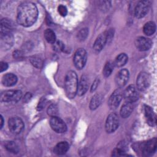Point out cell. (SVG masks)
Masks as SVG:
<instances>
[{
  "label": "cell",
  "mask_w": 157,
  "mask_h": 157,
  "mask_svg": "<svg viewBox=\"0 0 157 157\" xmlns=\"http://www.w3.org/2000/svg\"><path fill=\"white\" fill-rule=\"evenodd\" d=\"M119 124V119L118 115L115 113L109 115L105 121V130L108 133L113 132L117 130Z\"/></svg>",
  "instance_id": "6"
},
{
  "label": "cell",
  "mask_w": 157,
  "mask_h": 157,
  "mask_svg": "<svg viewBox=\"0 0 157 157\" xmlns=\"http://www.w3.org/2000/svg\"><path fill=\"white\" fill-rule=\"evenodd\" d=\"M108 40L109 38L107 31L104 32L103 33L99 34L94 43L93 50L96 52H99L104 48V47L105 46V44L108 42Z\"/></svg>",
  "instance_id": "12"
},
{
  "label": "cell",
  "mask_w": 157,
  "mask_h": 157,
  "mask_svg": "<svg viewBox=\"0 0 157 157\" xmlns=\"http://www.w3.org/2000/svg\"><path fill=\"white\" fill-rule=\"evenodd\" d=\"M129 77V71L126 69H123L117 73L115 77V82L119 87H123L128 81Z\"/></svg>",
  "instance_id": "15"
},
{
  "label": "cell",
  "mask_w": 157,
  "mask_h": 157,
  "mask_svg": "<svg viewBox=\"0 0 157 157\" xmlns=\"http://www.w3.org/2000/svg\"><path fill=\"white\" fill-rule=\"evenodd\" d=\"M89 86V82L88 77L86 75H82L80 78V81L78 83L77 86V93L79 96L83 95L88 90Z\"/></svg>",
  "instance_id": "18"
},
{
  "label": "cell",
  "mask_w": 157,
  "mask_h": 157,
  "mask_svg": "<svg viewBox=\"0 0 157 157\" xmlns=\"http://www.w3.org/2000/svg\"><path fill=\"white\" fill-rule=\"evenodd\" d=\"M13 23L12 20L7 18L2 19L0 23V30L1 36L10 34L11 31L13 28Z\"/></svg>",
  "instance_id": "17"
},
{
  "label": "cell",
  "mask_w": 157,
  "mask_h": 157,
  "mask_svg": "<svg viewBox=\"0 0 157 157\" xmlns=\"http://www.w3.org/2000/svg\"><path fill=\"white\" fill-rule=\"evenodd\" d=\"M140 149L144 155H152L156 150V139L154 138L145 142H142L140 145Z\"/></svg>",
  "instance_id": "9"
},
{
  "label": "cell",
  "mask_w": 157,
  "mask_h": 157,
  "mask_svg": "<svg viewBox=\"0 0 157 157\" xmlns=\"http://www.w3.org/2000/svg\"><path fill=\"white\" fill-rule=\"evenodd\" d=\"M144 33L147 36H151L156 31V25L153 21H148L145 24L143 28Z\"/></svg>",
  "instance_id": "24"
},
{
  "label": "cell",
  "mask_w": 157,
  "mask_h": 157,
  "mask_svg": "<svg viewBox=\"0 0 157 157\" xmlns=\"http://www.w3.org/2000/svg\"><path fill=\"white\" fill-rule=\"evenodd\" d=\"M5 148L9 151L13 153H17L19 151L18 146L13 141H8L5 143Z\"/></svg>",
  "instance_id": "26"
},
{
  "label": "cell",
  "mask_w": 157,
  "mask_h": 157,
  "mask_svg": "<svg viewBox=\"0 0 157 157\" xmlns=\"http://www.w3.org/2000/svg\"><path fill=\"white\" fill-rule=\"evenodd\" d=\"M22 97V92L20 90H8L1 93V100L3 102L18 101Z\"/></svg>",
  "instance_id": "4"
},
{
  "label": "cell",
  "mask_w": 157,
  "mask_h": 157,
  "mask_svg": "<svg viewBox=\"0 0 157 157\" xmlns=\"http://www.w3.org/2000/svg\"><path fill=\"white\" fill-rule=\"evenodd\" d=\"M45 99H41L38 104V107H37L38 110H42L44 108V107L45 106Z\"/></svg>",
  "instance_id": "35"
},
{
  "label": "cell",
  "mask_w": 157,
  "mask_h": 157,
  "mask_svg": "<svg viewBox=\"0 0 157 157\" xmlns=\"http://www.w3.org/2000/svg\"><path fill=\"white\" fill-rule=\"evenodd\" d=\"M123 98V93L120 90H117L110 96L109 99V106L111 109H117Z\"/></svg>",
  "instance_id": "13"
},
{
  "label": "cell",
  "mask_w": 157,
  "mask_h": 157,
  "mask_svg": "<svg viewBox=\"0 0 157 157\" xmlns=\"http://www.w3.org/2000/svg\"><path fill=\"white\" fill-rule=\"evenodd\" d=\"M53 44H54L55 50L58 52L63 50V49L64 48V45L61 41H56Z\"/></svg>",
  "instance_id": "32"
},
{
  "label": "cell",
  "mask_w": 157,
  "mask_h": 157,
  "mask_svg": "<svg viewBox=\"0 0 157 157\" xmlns=\"http://www.w3.org/2000/svg\"><path fill=\"white\" fill-rule=\"evenodd\" d=\"M99 79H96L94 80V82H93V85H92V86L91 87V92L94 91L96 90V88H97V87H98V86L99 85Z\"/></svg>",
  "instance_id": "33"
},
{
  "label": "cell",
  "mask_w": 157,
  "mask_h": 157,
  "mask_svg": "<svg viewBox=\"0 0 157 157\" xmlns=\"http://www.w3.org/2000/svg\"><path fill=\"white\" fill-rule=\"evenodd\" d=\"M58 12L62 17H65L67 13V10L66 6L61 4L58 7Z\"/></svg>",
  "instance_id": "31"
},
{
  "label": "cell",
  "mask_w": 157,
  "mask_h": 157,
  "mask_svg": "<svg viewBox=\"0 0 157 157\" xmlns=\"http://www.w3.org/2000/svg\"><path fill=\"white\" fill-rule=\"evenodd\" d=\"M113 67H114V64L113 63H112L110 61L107 62L103 69V74L105 77H109L112 72L113 70Z\"/></svg>",
  "instance_id": "27"
},
{
  "label": "cell",
  "mask_w": 157,
  "mask_h": 157,
  "mask_svg": "<svg viewBox=\"0 0 157 157\" xmlns=\"http://www.w3.org/2000/svg\"><path fill=\"white\" fill-rule=\"evenodd\" d=\"M50 124L52 129L57 133H63L67 130V126L64 121L57 116L51 117Z\"/></svg>",
  "instance_id": "8"
},
{
  "label": "cell",
  "mask_w": 157,
  "mask_h": 157,
  "mask_svg": "<svg viewBox=\"0 0 157 157\" xmlns=\"http://www.w3.org/2000/svg\"><path fill=\"white\" fill-rule=\"evenodd\" d=\"M8 125L10 131L13 134L20 133L24 128V123L22 120L17 117H13L9 118Z\"/></svg>",
  "instance_id": "7"
},
{
  "label": "cell",
  "mask_w": 157,
  "mask_h": 157,
  "mask_svg": "<svg viewBox=\"0 0 157 157\" xmlns=\"http://www.w3.org/2000/svg\"><path fill=\"white\" fill-rule=\"evenodd\" d=\"M150 77L149 74L145 72H140L136 80L137 88L140 91H144L150 85Z\"/></svg>",
  "instance_id": "11"
},
{
  "label": "cell",
  "mask_w": 157,
  "mask_h": 157,
  "mask_svg": "<svg viewBox=\"0 0 157 157\" xmlns=\"http://www.w3.org/2000/svg\"><path fill=\"white\" fill-rule=\"evenodd\" d=\"M102 100V96L99 94H94L93 98L91 99L90 103V108L91 110H94L97 109L99 105L101 104Z\"/></svg>",
  "instance_id": "22"
},
{
  "label": "cell",
  "mask_w": 157,
  "mask_h": 157,
  "mask_svg": "<svg viewBox=\"0 0 157 157\" xmlns=\"http://www.w3.org/2000/svg\"><path fill=\"white\" fill-rule=\"evenodd\" d=\"M38 17V10L36 6L31 2L21 3L17 9V20L20 25L28 27L33 25Z\"/></svg>",
  "instance_id": "1"
},
{
  "label": "cell",
  "mask_w": 157,
  "mask_h": 157,
  "mask_svg": "<svg viewBox=\"0 0 157 157\" xmlns=\"http://www.w3.org/2000/svg\"><path fill=\"white\" fill-rule=\"evenodd\" d=\"M144 114L147 123L150 126H155L156 123V116L152 108L147 105H145Z\"/></svg>",
  "instance_id": "16"
},
{
  "label": "cell",
  "mask_w": 157,
  "mask_h": 157,
  "mask_svg": "<svg viewBox=\"0 0 157 157\" xmlns=\"http://www.w3.org/2000/svg\"><path fill=\"white\" fill-rule=\"evenodd\" d=\"M88 34V30L87 28L82 29L77 34V37L80 40H84Z\"/></svg>",
  "instance_id": "30"
},
{
  "label": "cell",
  "mask_w": 157,
  "mask_h": 157,
  "mask_svg": "<svg viewBox=\"0 0 157 157\" xmlns=\"http://www.w3.org/2000/svg\"><path fill=\"white\" fill-rule=\"evenodd\" d=\"M133 110V105L132 103L126 102L124 103L120 109V115L122 118H126L128 117L132 113Z\"/></svg>",
  "instance_id": "21"
},
{
  "label": "cell",
  "mask_w": 157,
  "mask_h": 157,
  "mask_svg": "<svg viewBox=\"0 0 157 157\" xmlns=\"http://www.w3.org/2000/svg\"><path fill=\"white\" fill-rule=\"evenodd\" d=\"M87 55L83 48H78L75 52L74 56V64L76 68L82 69L85 66L86 62Z\"/></svg>",
  "instance_id": "3"
},
{
  "label": "cell",
  "mask_w": 157,
  "mask_h": 157,
  "mask_svg": "<svg viewBox=\"0 0 157 157\" xmlns=\"http://www.w3.org/2000/svg\"><path fill=\"white\" fill-rule=\"evenodd\" d=\"M135 44L138 50L146 51L150 48L152 45L151 40L145 37H139L136 39Z\"/></svg>",
  "instance_id": "14"
},
{
  "label": "cell",
  "mask_w": 157,
  "mask_h": 157,
  "mask_svg": "<svg viewBox=\"0 0 157 157\" xmlns=\"http://www.w3.org/2000/svg\"><path fill=\"white\" fill-rule=\"evenodd\" d=\"M69 148V145L67 142H60L57 144L53 149V152L59 155L65 154Z\"/></svg>",
  "instance_id": "20"
},
{
  "label": "cell",
  "mask_w": 157,
  "mask_h": 157,
  "mask_svg": "<svg viewBox=\"0 0 157 157\" xmlns=\"http://www.w3.org/2000/svg\"><path fill=\"white\" fill-rule=\"evenodd\" d=\"M78 79L76 73L73 71H69L65 77L64 88L66 96L70 98H74L77 93Z\"/></svg>",
  "instance_id": "2"
},
{
  "label": "cell",
  "mask_w": 157,
  "mask_h": 157,
  "mask_svg": "<svg viewBox=\"0 0 157 157\" xmlns=\"http://www.w3.org/2000/svg\"><path fill=\"white\" fill-rule=\"evenodd\" d=\"M31 64L37 68H40L42 66L43 61L41 58H40L39 56H31L29 59Z\"/></svg>",
  "instance_id": "28"
},
{
  "label": "cell",
  "mask_w": 157,
  "mask_h": 157,
  "mask_svg": "<svg viewBox=\"0 0 157 157\" xmlns=\"http://www.w3.org/2000/svg\"><path fill=\"white\" fill-rule=\"evenodd\" d=\"M8 67V64L5 63V62H1L0 63V69H1V72H3L4 71H6Z\"/></svg>",
  "instance_id": "34"
},
{
  "label": "cell",
  "mask_w": 157,
  "mask_h": 157,
  "mask_svg": "<svg viewBox=\"0 0 157 157\" xmlns=\"http://www.w3.org/2000/svg\"><path fill=\"white\" fill-rule=\"evenodd\" d=\"M0 119H1V124H0V128H2V126H3V124H4V120H3V117H2V115H1V118H0Z\"/></svg>",
  "instance_id": "36"
},
{
  "label": "cell",
  "mask_w": 157,
  "mask_h": 157,
  "mask_svg": "<svg viewBox=\"0 0 157 157\" xmlns=\"http://www.w3.org/2000/svg\"><path fill=\"white\" fill-rule=\"evenodd\" d=\"M128 56L125 53H121L117 56L113 63L114 66L120 67L123 66L128 61Z\"/></svg>",
  "instance_id": "23"
},
{
  "label": "cell",
  "mask_w": 157,
  "mask_h": 157,
  "mask_svg": "<svg viewBox=\"0 0 157 157\" xmlns=\"http://www.w3.org/2000/svg\"><path fill=\"white\" fill-rule=\"evenodd\" d=\"M44 37L48 43L53 44L56 42L55 34L50 29H47L44 31Z\"/></svg>",
  "instance_id": "25"
},
{
  "label": "cell",
  "mask_w": 157,
  "mask_h": 157,
  "mask_svg": "<svg viewBox=\"0 0 157 157\" xmlns=\"http://www.w3.org/2000/svg\"><path fill=\"white\" fill-rule=\"evenodd\" d=\"M47 113L51 117L57 116V113H58V107H57V106L55 104L50 105L48 107V108L47 109Z\"/></svg>",
  "instance_id": "29"
},
{
  "label": "cell",
  "mask_w": 157,
  "mask_h": 157,
  "mask_svg": "<svg viewBox=\"0 0 157 157\" xmlns=\"http://www.w3.org/2000/svg\"><path fill=\"white\" fill-rule=\"evenodd\" d=\"M123 97L128 102L132 103L136 101L139 97L137 88L134 85H129L123 93Z\"/></svg>",
  "instance_id": "10"
},
{
  "label": "cell",
  "mask_w": 157,
  "mask_h": 157,
  "mask_svg": "<svg viewBox=\"0 0 157 157\" xmlns=\"http://www.w3.org/2000/svg\"><path fill=\"white\" fill-rule=\"evenodd\" d=\"M17 82V76L12 73L5 74L2 78V83L6 86H12L16 84Z\"/></svg>",
  "instance_id": "19"
},
{
  "label": "cell",
  "mask_w": 157,
  "mask_h": 157,
  "mask_svg": "<svg viewBox=\"0 0 157 157\" xmlns=\"http://www.w3.org/2000/svg\"><path fill=\"white\" fill-rule=\"evenodd\" d=\"M150 7V1H140L136 6L134 10V14L136 17L140 18L145 16Z\"/></svg>",
  "instance_id": "5"
}]
</instances>
